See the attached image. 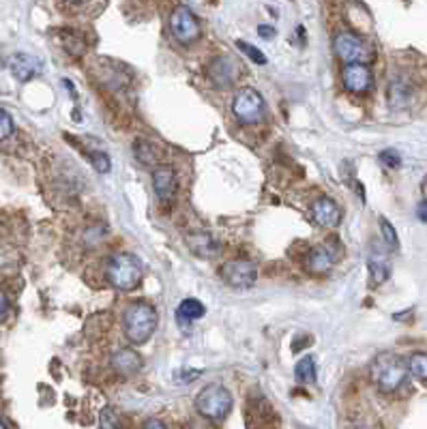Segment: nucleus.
I'll return each mask as SVG.
<instances>
[{
  "label": "nucleus",
  "mask_w": 427,
  "mask_h": 429,
  "mask_svg": "<svg viewBox=\"0 0 427 429\" xmlns=\"http://www.w3.org/2000/svg\"><path fill=\"white\" fill-rule=\"evenodd\" d=\"M159 324V316L157 309L144 300H135L124 309L122 314V331L124 337L129 339L133 346L146 344L149 339L155 335Z\"/></svg>",
  "instance_id": "obj_1"
},
{
  "label": "nucleus",
  "mask_w": 427,
  "mask_h": 429,
  "mask_svg": "<svg viewBox=\"0 0 427 429\" xmlns=\"http://www.w3.org/2000/svg\"><path fill=\"white\" fill-rule=\"evenodd\" d=\"M408 371L410 369H408V363L402 356L384 352V354H378L371 363V380L378 384L380 390L393 393L406 382Z\"/></svg>",
  "instance_id": "obj_2"
},
{
  "label": "nucleus",
  "mask_w": 427,
  "mask_h": 429,
  "mask_svg": "<svg viewBox=\"0 0 427 429\" xmlns=\"http://www.w3.org/2000/svg\"><path fill=\"white\" fill-rule=\"evenodd\" d=\"M144 266L133 254H114L108 260V281L120 292H131L142 283Z\"/></svg>",
  "instance_id": "obj_3"
},
{
  "label": "nucleus",
  "mask_w": 427,
  "mask_h": 429,
  "mask_svg": "<svg viewBox=\"0 0 427 429\" xmlns=\"http://www.w3.org/2000/svg\"><path fill=\"white\" fill-rule=\"evenodd\" d=\"M195 408L206 421L219 423L228 417L230 408H232V395L221 384H208L195 397Z\"/></svg>",
  "instance_id": "obj_4"
},
{
  "label": "nucleus",
  "mask_w": 427,
  "mask_h": 429,
  "mask_svg": "<svg viewBox=\"0 0 427 429\" xmlns=\"http://www.w3.org/2000/svg\"><path fill=\"white\" fill-rule=\"evenodd\" d=\"M232 112L239 122L243 124H254L264 114V99L256 91V88H241L232 101Z\"/></svg>",
  "instance_id": "obj_5"
},
{
  "label": "nucleus",
  "mask_w": 427,
  "mask_h": 429,
  "mask_svg": "<svg viewBox=\"0 0 427 429\" xmlns=\"http://www.w3.org/2000/svg\"><path fill=\"white\" fill-rule=\"evenodd\" d=\"M170 30L172 37L183 43V45H191L193 41L200 39V22L187 7H176L170 15Z\"/></svg>",
  "instance_id": "obj_6"
},
{
  "label": "nucleus",
  "mask_w": 427,
  "mask_h": 429,
  "mask_svg": "<svg viewBox=\"0 0 427 429\" xmlns=\"http://www.w3.org/2000/svg\"><path fill=\"white\" fill-rule=\"evenodd\" d=\"M333 50H335V56L340 58L344 65H350V63H365V58L369 56V50L365 45V41L359 37V34L354 32H340L335 34L333 39Z\"/></svg>",
  "instance_id": "obj_7"
},
{
  "label": "nucleus",
  "mask_w": 427,
  "mask_h": 429,
  "mask_svg": "<svg viewBox=\"0 0 427 429\" xmlns=\"http://www.w3.org/2000/svg\"><path fill=\"white\" fill-rule=\"evenodd\" d=\"M223 281L234 290H247L252 288L258 279V266L249 260H230L221 268Z\"/></svg>",
  "instance_id": "obj_8"
},
{
  "label": "nucleus",
  "mask_w": 427,
  "mask_h": 429,
  "mask_svg": "<svg viewBox=\"0 0 427 429\" xmlns=\"http://www.w3.org/2000/svg\"><path fill=\"white\" fill-rule=\"evenodd\" d=\"M342 82L346 86V91L354 95H363L373 86V76L365 63H350L344 65L342 69Z\"/></svg>",
  "instance_id": "obj_9"
},
{
  "label": "nucleus",
  "mask_w": 427,
  "mask_h": 429,
  "mask_svg": "<svg viewBox=\"0 0 427 429\" xmlns=\"http://www.w3.org/2000/svg\"><path fill=\"white\" fill-rule=\"evenodd\" d=\"M208 78L215 86H232L239 78V67L234 63V58L230 56H217L208 67Z\"/></svg>",
  "instance_id": "obj_10"
},
{
  "label": "nucleus",
  "mask_w": 427,
  "mask_h": 429,
  "mask_svg": "<svg viewBox=\"0 0 427 429\" xmlns=\"http://www.w3.org/2000/svg\"><path fill=\"white\" fill-rule=\"evenodd\" d=\"M311 219L320 228H337L342 221V208L331 198H320L311 206Z\"/></svg>",
  "instance_id": "obj_11"
},
{
  "label": "nucleus",
  "mask_w": 427,
  "mask_h": 429,
  "mask_svg": "<svg viewBox=\"0 0 427 429\" xmlns=\"http://www.w3.org/2000/svg\"><path fill=\"white\" fill-rule=\"evenodd\" d=\"M9 71L13 74L15 80L28 82L37 74H41V63L39 58L30 56V54H13L9 58Z\"/></svg>",
  "instance_id": "obj_12"
},
{
  "label": "nucleus",
  "mask_w": 427,
  "mask_h": 429,
  "mask_svg": "<svg viewBox=\"0 0 427 429\" xmlns=\"http://www.w3.org/2000/svg\"><path fill=\"white\" fill-rule=\"evenodd\" d=\"M335 260H337V256H333L331 245H320V247H314L311 252H307L305 268L314 275H325L327 271H331Z\"/></svg>",
  "instance_id": "obj_13"
},
{
  "label": "nucleus",
  "mask_w": 427,
  "mask_h": 429,
  "mask_svg": "<svg viewBox=\"0 0 427 429\" xmlns=\"http://www.w3.org/2000/svg\"><path fill=\"white\" fill-rule=\"evenodd\" d=\"M112 367L118 375L129 378V375H135L142 369V356L131 348H120L112 356Z\"/></svg>",
  "instance_id": "obj_14"
},
{
  "label": "nucleus",
  "mask_w": 427,
  "mask_h": 429,
  "mask_svg": "<svg viewBox=\"0 0 427 429\" xmlns=\"http://www.w3.org/2000/svg\"><path fill=\"white\" fill-rule=\"evenodd\" d=\"M153 189L162 200H172L176 191V174L170 166H157L153 170Z\"/></svg>",
  "instance_id": "obj_15"
},
{
  "label": "nucleus",
  "mask_w": 427,
  "mask_h": 429,
  "mask_svg": "<svg viewBox=\"0 0 427 429\" xmlns=\"http://www.w3.org/2000/svg\"><path fill=\"white\" fill-rule=\"evenodd\" d=\"M204 314H206V309L198 298H185V300H181V305L176 307V322H179L183 329H187L195 320H200Z\"/></svg>",
  "instance_id": "obj_16"
},
{
  "label": "nucleus",
  "mask_w": 427,
  "mask_h": 429,
  "mask_svg": "<svg viewBox=\"0 0 427 429\" xmlns=\"http://www.w3.org/2000/svg\"><path fill=\"white\" fill-rule=\"evenodd\" d=\"M189 249L200 258H215L219 254V243L210 234H191L187 239Z\"/></svg>",
  "instance_id": "obj_17"
},
{
  "label": "nucleus",
  "mask_w": 427,
  "mask_h": 429,
  "mask_svg": "<svg viewBox=\"0 0 427 429\" xmlns=\"http://www.w3.org/2000/svg\"><path fill=\"white\" fill-rule=\"evenodd\" d=\"M369 271H371V283L373 285H380L388 279V273H391V266H388V260L378 254V252H373L371 258H369Z\"/></svg>",
  "instance_id": "obj_18"
},
{
  "label": "nucleus",
  "mask_w": 427,
  "mask_h": 429,
  "mask_svg": "<svg viewBox=\"0 0 427 429\" xmlns=\"http://www.w3.org/2000/svg\"><path fill=\"white\" fill-rule=\"evenodd\" d=\"M159 155H162V153H159V148L155 144H151V142H146V140H138L135 142V157L144 166L157 168L159 166Z\"/></svg>",
  "instance_id": "obj_19"
},
{
  "label": "nucleus",
  "mask_w": 427,
  "mask_h": 429,
  "mask_svg": "<svg viewBox=\"0 0 427 429\" xmlns=\"http://www.w3.org/2000/svg\"><path fill=\"white\" fill-rule=\"evenodd\" d=\"M413 97V91H410V86H408L404 80H393L388 86V101L393 107H402L406 105L408 101H410Z\"/></svg>",
  "instance_id": "obj_20"
},
{
  "label": "nucleus",
  "mask_w": 427,
  "mask_h": 429,
  "mask_svg": "<svg viewBox=\"0 0 427 429\" xmlns=\"http://www.w3.org/2000/svg\"><path fill=\"white\" fill-rule=\"evenodd\" d=\"M294 378L300 382V384H311L316 382V359L314 356H303L296 367H294Z\"/></svg>",
  "instance_id": "obj_21"
},
{
  "label": "nucleus",
  "mask_w": 427,
  "mask_h": 429,
  "mask_svg": "<svg viewBox=\"0 0 427 429\" xmlns=\"http://www.w3.org/2000/svg\"><path fill=\"white\" fill-rule=\"evenodd\" d=\"M408 369L419 380H425L427 382V352H417L410 356V361H408Z\"/></svg>",
  "instance_id": "obj_22"
},
{
  "label": "nucleus",
  "mask_w": 427,
  "mask_h": 429,
  "mask_svg": "<svg viewBox=\"0 0 427 429\" xmlns=\"http://www.w3.org/2000/svg\"><path fill=\"white\" fill-rule=\"evenodd\" d=\"M380 232H382V241L388 245V249H397L399 247V241H397V232L395 228L391 226L388 219L380 217Z\"/></svg>",
  "instance_id": "obj_23"
},
{
  "label": "nucleus",
  "mask_w": 427,
  "mask_h": 429,
  "mask_svg": "<svg viewBox=\"0 0 427 429\" xmlns=\"http://www.w3.org/2000/svg\"><path fill=\"white\" fill-rule=\"evenodd\" d=\"M239 47H241V52L245 54V56L252 60V63H256V65H266V56L264 54L258 50V47H254L252 43H245V41H239L237 43Z\"/></svg>",
  "instance_id": "obj_24"
},
{
  "label": "nucleus",
  "mask_w": 427,
  "mask_h": 429,
  "mask_svg": "<svg viewBox=\"0 0 427 429\" xmlns=\"http://www.w3.org/2000/svg\"><path fill=\"white\" fill-rule=\"evenodd\" d=\"M91 164L93 168L99 172V174H105V172H110V157L105 155V153H91Z\"/></svg>",
  "instance_id": "obj_25"
},
{
  "label": "nucleus",
  "mask_w": 427,
  "mask_h": 429,
  "mask_svg": "<svg viewBox=\"0 0 427 429\" xmlns=\"http://www.w3.org/2000/svg\"><path fill=\"white\" fill-rule=\"evenodd\" d=\"M13 133V118L7 110L0 107V140H7Z\"/></svg>",
  "instance_id": "obj_26"
},
{
  "label": "nucleus",
  "mask_w": 427,
  "mask_h": 429,
  "mask_svg": "<svg viewBox=\"0 0 427 429\" xmlns=\"http://www.w3.org/2000/svg\"><path fill=\"white\" fill-rule=\"evenodd\" d=\"M380 161H382L386 168H391V170L399 168V164H402V159H399V155L395 151H382L380 153Z\"/></svg>",
  "instance_id": "obj_27"
},
{
  "label": "nucleus",
  "mask_w": 427,
  "mask_h": 429,
  "mask_svg": "<svg viewBox=\"0 0 427 429\" xmlns=\"http://www.w3.org/2000/svg\"><path fill=\"white\" fill-rule=\"evenodd\" d=\"M258 34L262 39H273L275 37V28L273 26H266V24H262L260 28H258Z\"/></svg>",
  "instance_id": "obj_28"
},
{
  "label": "nucleus",
  "mask_w": 427,
  "mask_h": 429,
  "mask_svg": "<svg viewBox=\"0 0 427 429\" xmlns=\"http://www.w3.org/2000/svg\"><path fill=\"white\" fill-rule=\"evenodd\" d=\"M7 311H9V300L3 292H0V320L7 316Z\"/></svg>",
  "instance_id": "obj_29"
},
{
  "label": "nucleus",
  "mask_w": 427,
  "mask_h": 429,
  "mask_svg": "<svg viewBox=\"0 0 427 429\" xmlns=\"http://www.w3.org/2000/svg\"><path fill=\"white\" fill-rule=\"evenodd\" d=\"M417 214H419V219H421V221H425V223H427V200L419 202V206H417Z\"/></svg>",
  "instance_id": "obj_30"
},
{
  "label": "nucleus",
  "mask_w": 427,
  "mask_h": 429,
  "mask_svg": "<svg viewBox=\"0 0 427 429\" xmlns=\"http://www.w3.org/2000/svg\"><path fill=\"white\" fill-rule=\"evenodd\" d=\"M144 429H168L162 421H157V419H151L144 423Z\"/></svg>",
  "instance_id": "obj_31"
},
{
  "label": "nucleus",
  "mask_w": 427,
  "mask_h": 429,
  "mask_svg": "<svg viewBox=\"0 0 427 429\" xmlns=\"http://www.w3.org/2000/svg\"><path fill=\"white\" fill-rule=\"evenodd\" d=\"M67 3H82V0H67Z\"/></svg>",
  "instance_id": "obj_32"
},
{
  "label": "nucleus",
  "mask_w": 427,
  "mask_h": 429,
  "mask_svg": "<svg viewBox=\"0 0 427 429\" xmlns=\"http://www.w3.org/2000/svg\"><path fill=\"white\" fill-rule=\"evenodd\" d=\"M0 429H7V427H5V423H3V421H0Z\"/></svg>",
  "instance_id": "obj_33"
}]
</instances>
